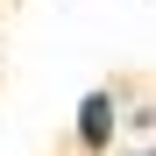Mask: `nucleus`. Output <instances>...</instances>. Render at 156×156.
Listing matches in <instances>:
<instances>
[{
    "instance_id": "nucleus-1",
    "label": "nucleus",
    "mask_w": 156,
    "mask_h": 156,
    "mask_svg": "<svg viewBox=\"0 0 156 156\" xmlns=\"http://www.w3.org/2000/svg\"><path fill=\"white\" fill-rule=\"evenodd\" d=\"M78 142L85 149L114 142V92H85V107H78Z\"/></svg>"
},
{
    "instance_id": "nucleus-2",
    "label": "nucleus",
    "mask_w": 156,
    "mask_h": 156,
    "mask_svg": "<svg viewBox=\"0 0 156 156\" xmlns=\"http://www.w3.org/2000/svg\"><path fill=\"white\" fill-rule=\"evenodd\" d=\"M149 156H156V149H149Z\"/></svg>"
}]
</instances>
